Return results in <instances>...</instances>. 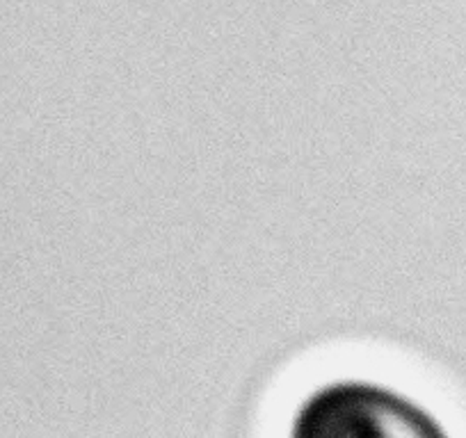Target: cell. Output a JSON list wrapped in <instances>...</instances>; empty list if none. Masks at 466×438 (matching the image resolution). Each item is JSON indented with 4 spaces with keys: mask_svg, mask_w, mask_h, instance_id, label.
Here are the masks:
<instances>
[{
    "mask_svg": "<svg viewBox=\"0 0 466 438\" xmlns=\"http://www.w3.org/2000/svg\"><path fill=\"white\" fill-rule=\"evenodd\" d=\"M439 420L419 402L370 382L325 383L302 402L293 420L298 438L441 436Z\"/></svg>",
    "mask_w": 466,
    "mask_h": 438,
    "instance_id": "cell-1",
    "label": "cell"
}]
</instances>
